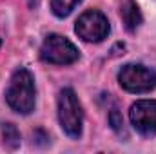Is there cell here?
Wrapping results in <instances>:
<instances>
[{
  "mask_svg": "<svg viewBox=\"0 0 156 154\" xmlns=\"http://www.w3.org/2000/svg\"><path fill=\"white\" fill-rule=\"evenodd\" d=\"M0 45H2V40H0Z\"/></svg>",
  "mask_w": 156,
  "mask_h": 154,
  "instance_id": "12",
  "label": "cell"
},
{
  "mask_svg": "<svg viewBox=\"0 0 156 154\" xmlns=\"http://www.w3.org/2000/svg\"><path fill=\"white\" fill-rule=\"evenodd\" d=\"M82 0H51V11H53L55 16L66 18V16H69L75 11V7Z\"/></svg>",
  "mask_w": 156,
  "mask_h": 154,
  "instance_id": "8",
  "label": "cell"
},
{
  "mask_svg": "<svg viewBox=\"0 0 156 154\" xmlns=\"http://www.w3.org/2000/svg\"><path fill=\"white\" fill-rule=\"evenodd\" d=\"M109 125H111V129L116 132L118 136H125V127H123V118L122 114L118 113L116 107H113L111 111H109Z\"/></svg>",
  "mask_w": 156,
  "mask_h": 154,
  "instance_id": "10",
  "label": "cell"
},
{
  "mask_svg": "<svg viewBox=\"0 0 156 154\" xmlns=\"http://www.w3.org/2000/svg\"><path fill=\"white\" fill-rule=\"evenodd\" d=\"M58 121H60L62 131L69 138L78 140L82 136L83 109H82V103L71 87L62 89L58 94Z\"/></svg>",
  "mask_w": 156,
  "mask_h": 154,
  "instance_id": "2",
  "label": "cell"
},
{
  "mask_svg": "<svg viewBox=\"0 0 156 154\" xmlns=\"http://www.w3.org/2000/svg\"><path fill=\"white\" fill-rule=\"evenodd\" d=\"M118 82L127 93L144 94L156 87V71L142 64H127L120 69Z\"/></svg>",
  "mask_w": 156,
  "mask_h": 154,
  "instance_id": "4",
  "label": "cell"
},
{
  "mask_svg": "<svg viewBox=\"0 0 156 154\" xmlns=\"http://www.w3.org/2000/svg\"><path fill=\"white\" fill-rule=\"evenodd\" d=\"M2 138L5 147L9 149H18L20 147V132L13 123H4L2 125Z\"/></svg>",
  "mask_w": 156,
  "mask_h": 154,
  "instance_id": "9",
  "label": "cell"
},
{
  "mask_svg": "<svg viewBox=\"0 0 156 154\" xmlns=\"http://www.w3.org/2000/svg\"><path fill=\"white\" fill-rule=\"evenodd\" d=\"M26 2H27V5H29L31 9H37L38 4H40V0H26Z\"/></svg>",
  "mask_w": 156,
  "mask_h": 154,
  "instance_id": "11",
  "label": "cell"
},
{
  "mask_svg": "<svg viewBox=\"0 0 156 154\" xmlns=\"http://www.w3.org/2000/svg\"><path fill=\"white\" fill-rule=\"evenodd\" d=\"M5 102L18 114H31L35 111L37 91H35V78L29 69L16 67L13 71L9 85L5 89Z\"/></svg>",
  "mask_w": 156,
  "mask_h": 154,
  "instance_id": "1",
  "label": "cell"
},
{
  "mask_svg": "<svg viewBox=\"0 0 156 154\" xmlns=\"http://www.w3.org/2000/svg\"><path fill=\"white\" fill-rule=\"evenodd\" d=\"M129 118L142 136L156 134V100H138L131 105Z\"/></svg>",
  "mask_w": 156,
  "mask_h": 154,
  "instance_id": "6",
  "label": "cell"
},
{
  "mask_svg": "<svg viewBox=\"0 0 156 154\" xmlns=\"http://www.w3.org/2000/svg\"><path fill=\"white\" fill-rule=\"evenodd\" d=\"M109 31H111L109 20L98 9H89V11L82 13L76 20V26H75V33L78 37L83 42H93V44L104 42L107 38Z\"/></svg>",
  "mask_w": 156,
  "mask_h": 154,
  "instance_id": "5",
  "label": "cell"
},
{
  "mask_svg": "<svg viewBox=\"0 0 156 154\" xmlns=\"http://www.w3.org/2000/svg\"><path fill=\"white\" fill-rule=\"evenodd\" d=\"M120 18H122L123 27L129 33H134L142 26V22H144L142 11H140L138 4L134 0H123L122 2V5H120Z\"/></svg>",
  "mask_w": 156,
  "mask_h": 154,
  "instance_id": "7",
  "label": "cell"
},
{
  "mask_svg": "<svg viewBox=\"0 0 156 154\" xmlns=\"http://www.w3.org/2000/svg\"><path fill=\"white\" fill-rule=\"evenodd\" d=\"M40 58L53 65H71L80 58V51L71 40L51 33L45 37L40 47Z\"/></svg>",
  "mask_w": 156,
  "mask_h": 154,
  "instance_id": "3",
  "label": "cell"
}]
</instances>
